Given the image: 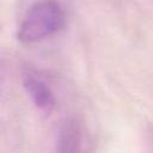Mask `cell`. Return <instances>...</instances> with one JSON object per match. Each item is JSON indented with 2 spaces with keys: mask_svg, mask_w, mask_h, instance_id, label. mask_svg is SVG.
<instances>
[{
  "mask_svg": "<svg viewBox=\"0 0 153 153\" xmlns=\"http://www.w3.org/2000/svg\"><path fill=\"white\" fill-rule=\"evenodd\" d=\"M80 142L79 130L74 123L68 122L66 123L60 131L59 135V147L57 151L60 152H74L78 149Z\"/></svg>",
  "mask_w": 153,
  "mask_h": 153,
  "instance_id": "3957f363",
  "label": "cell"
},
{
  "mask_svg": "<svg viewBox=\"0 0 153 153\" xmlns=\"http://www.w3.org/2000/svg\"><path fill=\"white\" fill-rule=\"evenodd\" d=\"M65 12L55 0H39L25 13L17 32L23 43H35L57 33L65 25Z\"/></svg>",
  "mask_w": 153,
  "mask_h": 153,
  "instance_id": "6da1fadb",
  "label": "cell"
},
{
  "mask_svg": "<svg viewBox=\"0 0 153 153\" xmlns=\"http://www.w3.org/2000/svg\"><path fill=\"white\" fill-rule=\"evenodd\" d=\"M23 85L27 94L32 99L33 104L38 109L48 114L55 109L56 102H55L54 93L44 81H42L41 79H37L31 74H25L23 76Z\"/></svg>",
  "mask_w": 153,
  "mask_h": 153,
  "instance_id": "7a4b0ae2",
  "label": "cell"
}]
</instances>
